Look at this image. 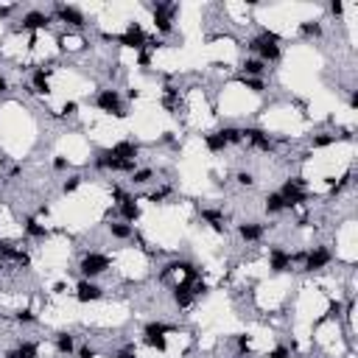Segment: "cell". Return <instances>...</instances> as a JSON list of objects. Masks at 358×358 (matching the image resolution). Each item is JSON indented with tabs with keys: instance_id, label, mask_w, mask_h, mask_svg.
<instances>
[{
	"instance_id": "6da1fadb",
	"label": "cell",
	"mask_w": 358,
	"mask_h": 358,
	"mask_svg": "<svg viewBox=\"0 0 358 358\" xmlns=\"http://www.w3.org/2000/svg\"><path fill=\"white\" fill-rule=\"evenodd\" d=\"M249 48H252V51H258L263 62H277V59H280V48H277V34H272V31H266L263 37L252 39V42H249Z\"/></svg>"
},
{
	"instance_id": "7a4b0ae2",
	"label": "cell",
	"mask_w": 358,
	"mask_h": 358,
	"mask_svg": "<svg viewBox=\"0 0 358 358\" xmlns=\"http://www.w3.org/2000/svg\"><path fill=\"white\" fill-rule=\"evenodd\" d=\"M280 196H283L285 207H297V205H302V202H308V193L302 190V179H288V182L283 185V190H280Z\"/></svg>"
},
{
	"instance_id": "3957f363",
	"label": "cell",
	"mask_w": 358,
	"mask_h": 358,
	"mask_svg": "<svg viewBox=\"0 0 358 358\" xmlns=\"http://www.w3.org/2000/svg\"><path fill=\"white\" fill-rule=\"evenodd\" d=\"M95 104H98V109L109 112V115H115V118L126 115V112H123V106H121V95H118L115 90H101L98 98H95Z\"/></svg>"
},
{
	"instance_id": "277c9868",
	"label": "cell",
	"mask_w": 358,
	"mask_h": 358,
	"mask_svg": "<svg viewBox=\"0 0 358 358\" xmlns=\"http://www.w3.org/2000/svg\"><path fill=\"white\" fill-rule=\"evenodd\" d=\"M81 274L84 277H98V274H104L106 268H109V258L106 255H98V252H93V255H87L84 260H81Z\"/></svg>"
},
{
	"instance_id": "5b68a950",
	"label": "cell",
	"mask_w": 358,
	"mask_h": 358,
	"mask_svg": "<svg viewBox=\"0 0 358 358\" xmlns=\"http://www.w3.org/2000/svg\"><path fill=\"white\" fill-rule=\"evenodd\" d=\"M118 42H121L123 48H135V51H143L148 42H146V34H143V28L137 26V23H132V26L126 28V34H121L118 37Z\"/></svg>"
},
{
	"instance_id": "8992f818",
	"label": "cell",
	"mask_w": 358,
	"mask_h": 358,
	"mask_svg": "<svg viewBox=\"0 0 358 358\" xmlns=\"http://www.w3.org/2000/svg\"><path fill=\"white\" fill-rule=\"evenodd\" d=\"M174 11H176V6H168V3H157L154 6V26L160 28L163 34H171V17H174Z\"/></svg>"
},
{
	"instance_id": "52a82bcc",
	"label": "cell",
	"mask_w": 358,
	"mask_h": 358,
	"mask_svg": "<svg viewBox=\"0 0 358 358\" xmlns=\"http://www.w3.org/2000/svg\"><path fill=\"white\" fill-rule=\"evenodd\" d=\"M330 263V252H327L325 247L314 249L311 255H305V272H316V268H325Z\"/></svg>"
},
{
	"instance_id": "ba28073f",
	"label": "cell",
	"mask_w": 358,
	"mask_h": 358,
	"mask_svg": "<svg viewBox=\"0 0 358 358\" xmlns=\"http://www.w3.org/2000/svg\"><path fill=\"white\" fill-rule=\"evenodd\" d=\"M101 294H104V291H101L95 283H90V280H81V283L76 285V297H79V302H95V300H101Z\"/></svg>"
},
{
	"instance_id": "9c48e42d",
	"label": "cell",
	"mask_w": 358,
	"mask_h": 358,
	"mask_svg": "<svg viewBox=\"0 0 358 358\" xmlns=\"http://www.w3.org/2000/svg\"><path fill=\"white\" fill-rule=\"evenodd\" d=\"M241 137L249 140L255 148H260V151H268V148H272V140H268V135L263 132V129H243Z\"/></svg>"
},
{
	"instance_id": "30bf717a",
	"label": "cell",
	"mask_w": 358,
	"mask_h": 358,
	"mask_svg": "<svg viewBox=\"0 0 358 358\" xmlns=\"http://www.w3.org/2000/svg\"><path fill=\"white\" fill-rule=\"evenodd\" d=\"M288 266H291V255L285 252V249L274 247L272 252H268V268H272V272H285Z\"/></svg>"
},
{
	"instance_id": "8fae6325",
	"label": "cell",
	"mask_w": 358,
	"mask_h": 358,
	"mask_svg": "<svg viewBox=\"0 0 358 358\" xmlns=\"http://www.w3.org/2000/svg\"><path fill=\"white\" fill-rule=\"evenodd\" d=\"M56 14L62 23H70V26L81 28L84 26V14H81L79 9H73V6H56Z\"/></svg>"
},
{
	"instance_id": "7c38bea8",
	"label": "cell",
	"mask_w": 358,
	"mask_h": 358,
	"mask_svg": "<svg viewBox=\"0 0 358 358\" xmlns=\"http://www.w3.org/2000/svg\"><path fill=\"white\" fill-rule=\"evenodd\" d=\"M137 151H140V148H137V143L123 140V143H115V146H112L106 154H112V157H118V160H135Z\"/></svg>"
},
{
	"instance_id": "4fadbf2b",
	"label": "cell",
	"mask_w": 358,
	"mask_h": 358,
	"mask_svg": "<svg viewBox=\"0 0 358 358\" xmlns=\"http://www.w3.org/2000/svg\"><path fill=\"white\" fill-rule=\"evenodd\" d=\"M48 23H51V17L42 14V11H31V14L23 17V28H26V31H39V28H48Z\"/></svg>"
},
{
	"instance_id": "5bb4252c",
	"label": "cell",
	"mask_w": 358,
	"mask_h": 358,
	"mask_svg": "<svg viewBox=\"0 0 358 358\" xmlns=\"http://www.w3.org/2000/svg\"><path fill=\"white\" fill-rule=\"evenodd\" d=\"M174 300H176V305L179 308H188L190 302H193V283H179L176 288H174Z\"/></svg>"
},
{
	"instance_id": "9a60e30c",
	"label": "cell",
	"mask_w": 358,
	"mask_h": 358,
	"mask_svg": "<svg viewBox=\"0 0 358 358\" xmlns=\"http://www.w3.org/2000/svg\"><path fill=\"white\" fill-rule=\"evenodd\" d=\"M0 255H3V258H9V260H14V263H20V266H28V263H31L26 252H20V249L9 247V243H0Z\"/></svg>"
},
{
	"instance_id": "2e32d148",
	"label": "cell",
	"mask_w": 358,
	"mask_h": 358,
	"mask_svg": "<svg viewBox=\"0 0 358 358\" xmlns=\"http://www.w3.org/2000/svg\"><path fill=\"white\" fill-rule=\"evenodd\" d=\"M6 358H37V344H34V342H23L17 350L6 353Z\"/></svg>"
},
{
	"instance_id": "e0dca14e",
	"label": "cell",
	"mask_w": 358,
	"mask_h": 358,
	"mask_svg": "<svg viewBox=\"0 0 358 358\" xmlns=\"http://www.w3.org/2000/svg\"><path fill=\"white\" fill-rule=\"evenodd\" d=\"M241 238L243 241H260V238H263V227L260 224H241Z\"/></svg>"
},
{
	"instance_id": "ac0fdd59",
	"label": "cell",
	"mask_w": 358,
	"mask_h": 358,
	"mask_svg": "<svg viewBox=\"0 0 358 358\" xmlns=\"http://www.w3.org/2000/svg\"><path fill=\"white\" fill-rule=\"evenodd\" d=\"M174 325H165V322H148L146 325V336H165V333H174Z\"/></svg>"
},
{
	"instance_id": "d6986e66",
	"label": "cell",
	"mask_w": 358,
	"mask_h": 358,
	"mask_svg": "<svg viewBox=\"0 0 358 358\" xmlns=\"http://www.w3.org/2000/svg\"><path fill=\"white\" fill-rule=\"evenodd\" d=\"M121 216L126 218V221H137V218H140V207H137L135 199H129V202L121 205Z\"/></svg>"
},
{
	"instance_id": "ffe728a7",
	"label": "cell",
	"mask_w": 358,
	"mask_h": 358,
	"mask_svg": "<svg viewBox=\"0 0 358 358\" xmlns=\"http://www.w3.org/2000/svg\"><path fill=\"white\" fill-rule=\"evenodd\" d=\"M202 218L205 221H210V227L216 232H224V218H221V213H216V210H202Z\"/></svg>"
},
{
	"instance_id": "44dd1931",
	"label": "cell",
	"mask_w": 358,
	"mask_h": 358,
	"mask_svg": "<svg viewBox=\"0 0 358 358\" xmlns=\"http://www.w3.org/2000/svg\"><path fill=\"white\" fill-rule=\"evenodd\" d=\"M56 350L62 355H70L73 353V336H70V333H59L56 336Z\"/></svg>"
},
{
	"instance_id": "7402d4cb",
	"label": "cell",
	"mask_w": 358,
	"mask_h": 358,
	"mask_svg": "<svg viewBox=\"0 0 358 358\" xmlns=\"http://www.w3.org/2000/svg\"><path fill=\"white\" fill-rule=\"evenodd\" d=\"M34 93H42V95L51 93V84H48V73H45V70H37V73H34Z\"/></svg>"
},
{
	"instance_id": "603a6c76",
	"label": "cell",
	"mask_w": 358,
	"mask_h": 358,
	"mask_svg": "<svg viewBox=\"0 0 358 358\" xmlns=\"http://www.w3.org/2000/svg\"><path fill=\"white\" fill-rule=\"evenodd\" d=\"M263 62H260V59H247V62H243V73H247V79H252V76H260L263 73Z\"/></svg>"
},
{
	"instance_id": "cb8c5ba5",
	"label": "cell",
	"mask_w": 358,
	"mask_h": 358,
	"mask_svg": "<svg viewBox=\"0 0 358 358\" xmlns=\"http://www.w3.org/2000/svg\"><path fill=\"white\" fill-rule=\"evenodd\" d=\"M26 232L31 238H48V230L37 221V218H28V221H26Z\"/></svg>"
},
{
	"instance_id": "d4e9b609",
	"label": "cell",
	"mask_w": 358,
	"mask_h": 358,
	"mask_svg": "<svg viewBox=\"0 0 358 358\" xmlns=\"http://www.w3.org/2000/svg\"><path fill=\"white\" fill-rule=\"evenodd\" d=\"M280 210H285L283 196H280V193H268L266 196V213H280Z\"/></svg>"
},
{
	"instance_id": "484cf974",
	"label": "cell",
	"mask_w": 358,
	"mask_h": 358,
	"mask_svg": "<svg viewBox=\"0 0 358 358\" xmlns=\"http://www.w3.org/2000/svg\"><path fill=\"white\" fill-rule=\"evenodd\" d=\"M207 148H210V151H221V148H227V140L221 137V132H216V135H207Z\"/></svg>"
},
{
	"instance_id": "4316f807",
	"label": "cell",
	"mask_w": 358,
	"mask_h": 358,
	"mask_svg": "<svg viewBox=\"0 0 358 358\" xmlns=\"http://www.w3.org/2000/svg\"><path fill=\"white\" fill-rule=\"evenodd\" d=\"M300 31L305 34V37H319L322 26H319V23H314V20H308V23H302V26H300Z\"/></svg>"
},
{
	"instance_id": "83f0119b",
	"label": "cell",
	"mask_w": 358,
	"mask_h": 358,
	"mask_svg": "<svg viewBox=\"0 0 358 358\" xmlns=\"http://www.w3.org/2000/svg\"><path fill=\"white\" fill-rule=\"evenodd\" d=\"M146 344L154 350H160V353H165L168 350V342H165V336H146Z\"/></svg>"
},
{
	"instance_id": "f1b7e54d",
	"label": "cell",
	"mask_w": 358,
	"mask_h": 358,
	"mask_svg": "<svg viewBox=\"0 0 358 358\" xmlns=\"http://www.w3.org/2000/svg\"><path fill=\"white\" fill-rule=\"evenodd\" d=\"M109 232L115 238H132V227L129 224H109Z\"/></svg>"
},
{
	"instance_id": "f546056e",
	"label": "cell",
	"mask_w": 358,
	"mask_h": 358,
	"mask_svg": "<svg viewBox=\"0 0 358 358\" xmlns=\"http://www.w3.org/2000/svg\"><path fill=\"white\" fill-rule=\"evenodd\" d=\"M221 137L227 140V146H230V143H241V140H243V137H241V129H232V126L221 129Z\"/></svg>"
},
{
	"instance_id": "4dcf8cb0",
	"label": "cell",
	"mask_w": 358,
	"mask_h": 358,
	"mask_svg": "<svg viewBox=\"0 0 358 358\" xmlns=\"http://www.w3.org/2000/svg\"><path fill=\"white\" fill-rule=\"evenodd\" d=\"M243 87L252 90V93H263V81L260 79H247V76H243Z\"/></svg>"
},
{
	"instance_id": "1f68e13d",
	"label": "cell",
	"mask_w": 358,
	"mask_h": 358,
	"mask_svg": "<svg viewBox=\"0 0 358 358\" xmlns=\"http://www.w3.org/2000/svg\"><path fill=\"white\" fill-rule=\"evenodd\" d=\"M330 143H336V137H333V135H319V137H314V146H316V148H325V146H330Z\"/></svg>"
},
{
	"instance_id": "d6a6232c",
	"label": "cell",
	"mask_w": 358,
	"mask_h": 358,
	"mask_svg": "<svg viewBox=\"0 0 358 358\" xmlns=\"http://www.w3.org/2000/svg\"><path fill=\"white\" fill-rule=\"evenodd\" d=\"M148 179H151V171H148V168H143V171H135V182H137V185H146Z\"/></svg>"
},
{
	"instance_id": "836d02e7",
	"label": "cell",
	"mask_w": 358,
	"mask_h": 358,
	"mask_svg": "<svg viewBox=\"0 0 358 358\" xmlns=\"http://www.w3.org/2000/svg\"><path fill=\"white\" fill-rule=\"evenodd\" d=\"M79 185H81V176H70L68 182H64V193H73V190L79 188Z\"/></svg>"
},
{
	"instance_id": "e575fe53",
	"label": "cell",
	"mask_w": 358,
	"mask_h": 358,
	"mask_svg": "<svg viewBox=\"0 0 358 358\" xmlns=\"http://www.w3.org/2000/svg\"><path fill=\"white\" fill-rule=\"evenodd\" d=\"M174 104H176V90L174 87H165V106L171 109Z\"/></svg>"
},
{
	"instance_id": "d590c367",
	"label": "cell",
	"mask_w": 358,
	"mask_h": 358,
	"mask_svg": "<svg viewBox=\"0 0 358 358\" xmlns=\"http://www.w3.org/2000/svg\"><path fill=\"white\" fill-rule=\"evenodd\" d=\"M238 182L249 188V185H255V176H252V174H247V171H241V174H238Z\"/></svg>"
},
{
	"instance_id": "8d00e7d4",
	"label": "cell",
	"mask_w": 358,
	"mask_h": 358,
	"mask_svg": "<svg viewBox=\"0 0 358 358\" xmlns=\"http://www.w3.org/2000/svg\"><path fill=\"white\" fill-rule=\"evenodd\" d=\"M17 319H20V322H34L37 316H34L31 311H20V314H17Z\"/></svg>"
},
{
	"instance_id": "74e56055",
	"label": "cell",
	"mask_w": 358,
	"mask_h": 358,
	"mask_svg": "<svg viewBox=\"0 0 358 358\" xmlns=\"http://www.w3.org/2000/svg\"><path fill=\"white\" fill-rule=\"evenodd\" d=\"M53 168H56V171H64V168H68V160H64V157H56V160H53Z\"/></svg>"
},
{
	"instance_id": "f35d334b",
	"label": "cell",
	"mask_w": 358,
	"mask_h": 358,
	"mask_svg": "<svg viewBox=\"0 0 358 358\" xmlns=\"http://www.w3.org/2000/svg\"><path fill=\"white\" fill-rule=\"evenodd\" d=\"M79 358H95V350L93 347H81L79 350Z\"/></svg>"
},
{
	"instance_id": "ab89813d",
	"label": "cell",
	"mask_w": 358,
	"mask_h": 358,
	"mask_svg": "<svg viewBox=\"0 0 358 358\" xmlns=\"http://www.w3.org/2000/svg\"><path fill=\"white\" fill-rule=\"evenodd\" d=\"M268 358H288V350H285V347H277V350H274V353L268 355Z\"/></svg>"
},
{
	"instance_id": "60d3db41",
	"label": "cell",
	"mask_w": 358,
	"mask_h": 358,
	"mask_svg": "<svg viewBox=\"0 0 358 358\" xmlns=\"http://www.w3.org/2000/svg\"><path fill=\"white\" fill-rule=\"evenodd\" d=\"M64 115H76V104H73V101H68V104H64Z\"/></svg>"
},
{
	"instance_id": "b9f144b4",
	"label": "cell",
	"mask_w": 358,
	"mask_h": 358,
	"mask_svg": "<svg viewBox=\"0 0 358 358\" xmlns=\"http://www.w3.org/2000/svg\"><path fill=\"white\" fill-rule=\"evenodd\" d=\"M205 291H207V285H205V283H196V285H193V297L205 294Z\"/></svg>"
},
{
	"instance_id": "7bdbcfd3",
	"label": "cell",
	"mask_w": 358,
	"mask_h": 358,
	"mask_svg": "<svg viewBox=\"0 0 358 358\" xmlns=\"http://www.w3.org/2000/svg\"><path fill=\"white\" fill-rule=\"evenodd\" d=\"M115 358H135V347H126L123 353H118Z\"/></svg>"
},
{
	"instance_id": "ee69618b",
	"label": "cell",
	"mask_w": 358,
	"mask_h": 358,
	"mask_svg": "<svg viewBox=\"0 0 358 358\" xmlns=\"http://www.w3.org/2000/svg\"><path fill=\"white\" fill-rule=\"evenodd\" d=\"M148 62H151V56H148L146 51H140V64H148Z\"/></svg>"
},
{
	"instance_id": "f6af8a7d",
	"label": "cell",
	"mask_w": 358,
	"mask_h": 358,
	"mask_svg": "<svg viewBox=\"0 0 358 358\" xmlns=\"http://www.w3.org/2000/svg\"><path fill=\"white\" fill-rule=\"evenodd\" d=\"M330 11L333 14H342V3H330Z\"/></svg>"
},
{
	"instance_id": "bcb514c9",
	"label": "cell",
	"mask_w": 358,
	"mask_h": 358,
	"mask_svg": "<svg viewBox=\"0 0 358 358\" xmlns=\"http://www.w3.org/2000/svg\"><path fill=\"white\" fill-rule=\"evenodd\" d=\"M339 311H342V305H339V302H336V305H330V316H339Z\"/></svg>"
},
{
	"instance_id": "7dc6e473",
	"label": "cell",
	"mask_w": 358,
	"mask_h": 358,
	"mask_svg": "<svg viewBox=\"0 0 358 358\" xmlns=\"http://www.w3.org/2000/svg\"><path fill=\"white\" fill-rule=\"evenodd\" d=\"M6 87H9V84H6V79H3V76H0V93H3Z\"/></svg>"
}]
</instances>
